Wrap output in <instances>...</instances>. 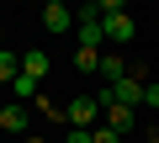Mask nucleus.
Here are the masks:
<instances>
[{
  "mask_svg": "<svg viewBox=\"0 0 159 143\" xmlns=\"http://www.w3.org/2000/svg\"><path fill=\"white\" fill-rule=\"evenodd\" d=\"M74 42L80 48H96L106 42V21H101V6H85V11H74Z\"/></svg>",
  "mask_w": 159,
  "mask_h": 143,
  "instance_id": "nucleus-1",
  "label": "nucleus"
},
{
  "mask_svg": "<svg viewBox=\"0 0 159 143\" xmlns=\"http://www.w3.org/2000/svg\"><path fill=\"white\" fill-rule=\"evenodd\" d=\"M69 127L96 132V127H101V96H74V101H69Z\"/></svg>",
  "mask_w": 159,
  "mask_h": 143,
  "instance_id": "nucleus-2",
  "label": "nucleus"
},
{
  "mask_svg": "<svg viewBox=\"0 0 159 143\" xmlns=\"http://www.w3.org/2000/svg\"><path fill=\"white\" fill-rule=\"evenodd\" d=\"M101 101H117V106H133V111H138V106H143V80L127 74V80H117V85H106Z\"/></svg>",
  "mask_w": 159,
  "mask_h": 143,
  "instance_id": "nucleus-3",
  "label": "nucleus"
},
{
  "mask_svg": "<svg viewBox=\"0 0 159 143\" xmlns=\"http://www.w3.org/2000/svg\"><path fill=\"white\" fill-rule=\"evenodd\" d=\"M101 122H106L111 132H122V138H127V132L138 127V111H133V106H117V101H101Z\"/></svg>",
  "mask_w": 159,
  "mask_h": 143,
  "instance_id": "nucleus-4",
  "label": "nucleus"
},
{
  "mask_svg": "<svg viewBox=\"0 0 159 143\" xmlns=\"http://www.w3.org/2000/svg\"><path fill=\"white\" fill-rule=\"evenodd\" d=\"M43 32H53V37L74 32V11H69V6H58V0H48V6H43Z\"/></svg>",
  "mask_w": 159,
  "mask_h": 143,
  "instance_id": "nucleus-5",
  "label": "nucleus"
},
{
  "mask_svg": "<svg viewBox=\"0 0 159 143\" xmlns=\"http://www.w3.org/2000/svg\"><path fill=\"white\" fill-rule=\"evenodd\" d=\"M138 37V27H133V16H106V42H117V48H127Z\"/></svg>",
  "mask_w": 159,
  "mask_h": 143,
  "instance_id": "nucleus-6",
  "label": "nucleus"
},
{
  "mask_svg": "<svg viewBox=\"0 0 159 143\" xmlns=\"http://www.w3.org/2000/svg\"><path fill=\"white\" fill-rule=\"evenodd\" d=\"M0 127H6V132H27V106H21V101L0 106Z\"/></svg>",
  "mask_w": 159,
  "mask_h": 143,
  "instance_id": "nucleus-7",
  "label": "nucleus"
},
{
  "mask_svg": "<svg viewBox=\"0 0 159 143\" xmlns=\"http://www.w3.org/2000/svg\"><path fill=\"white\" fill-rule=\"evenodd\" d=\"M21 74H32V80L48 74V53H43V48H27V53H21Z\"/></svg>",
  "mask_w": 159,
  "mask_h": 143,
  "instance_id": "nucleus-8",
  "label": "nucleus"
},
{
  "mask_svg": "<svg viewBox=\"0 0 159 143\" xmlns=\"http://www.w3.org/2000/svg\"><path fill=\"white\" fill-rule=\"evenodd\" d=\"M37 90H43V80H32V74H16L11 80V96L16 101H37Z\"/></svg>",
  "mask_w": 159,
  "mask_h": 143,
  "instance_id": "nucleus-9",
  "label": "nucleus"
},
{
  "mask_svg": "<svg viewBox=\"0 0 159 143\" xmlns=\"http://www.w3.org/2000/svg\"><path fill=\"white\" fill-rule=\"evenodd\" d=\"M21 74V53H11V48H0V85H11Z\"/></svg>",
  "mask_w": 159,
  "mask_h": 143,
  "instance_id": "nucleus-10",
  "label": "nucleus"
},
{
  "mask_svg": "<svg viewBox=\"0 0 159 143\" xmlns=\"http://www.w3.org/2000/svg\"><path fill=\"white\" fill-rule=\"evenodd\" d=\"M74 69H101V53H96V48H80V53H74Z\"/></svg>",
  "mask_w": 159,
  "mask_h": 143,
  "instance_id": "nucleus-11",
  "label": "nucleus"
},
{
  "mask_svg": "<svg viewBox=\"0 0 159 143\" xmlns=\"http://www.w3.org/2000/svg\"><path fill=\"white\" fill-rule=\"evenodd\" d=\"M64 143H96V132H85V127H69V132H64Z\"/></svg>",
  "mask_w": 159,
  "mask_h": 143,
  "instance_id": "nucleus-12",
  "label": "nucleus"
},
{
  "mask_svg": "<svg viewBox=\"0 0 159 143\" xmlns=\"http://www.w3.org/2000/svg\"><path fill=\"white\" fill-rule=\"evenodd\" d=\"M143 101H148V111H159V80H148V85H143Z\"/></svg>",
  "mask_w": 159,
  "mask_h": 143,
  "instance_id": "nucleus-13",
  "label": "nucleus"
},
{
  "mask_svg": "<svg viewBox=\"0 0 159 143\" xmlns=\"http://www.w3.org/2000/svg\"><path fill=\"white\" fill-rule=\"evenodd\" d=\"M96 143H122V132H111V127L101 122V127H96Z\"/></svg>",
  "mask_w": 159,
  "mask_h": 143,
  "instance_id": "nucleus-14",
  "label": "nucleus"
},
{
  "mask_svg": "<svg viewBox=\"0 0 159 143\" xmlns=\"http://www.w3.org/2000/svg\"><path fill=\"white\" fill-rule=\"evenodd\" d=\"M148 143H159V122H154V127H148Z\"/></svg>",
  "mask_w": 159,
  "mask_h": 143,
  "instance_id": "nucleus-15",
  "label": "nucleus"
},
{
  "mask_svg": "<svg viewBox=\"0 0 159 143\" xmlns=\"http://www.w3.org/2000/svg\"><path fill=\"white\" fill-rule=\"evenodd\" d=\"M0 48H6V42H0Z\"/></svg>",
  "mask_w": 159,
  "mask_h": 143,
  "instance_id": "nucleus-16",
  "label": "nucleus"
}]
</instances>
